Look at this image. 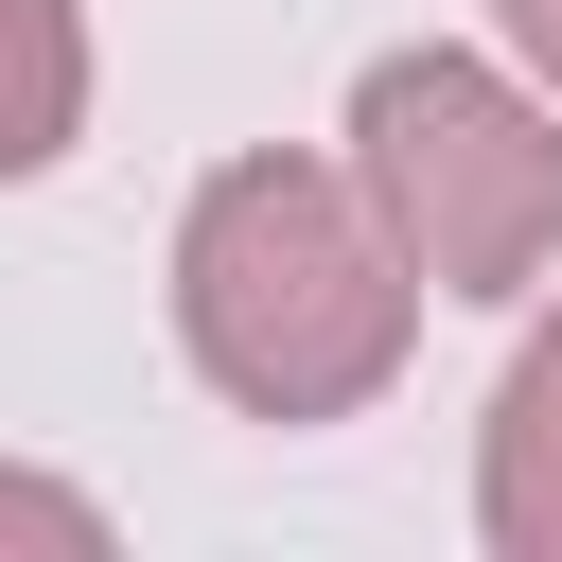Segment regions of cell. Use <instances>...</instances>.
I'll use <instances>...</instances> for the list:
<instances>
[{
  "instance_id": "cell-1",
  "label": "cell",
  "mask_w": 562,
  "mask_h": 562,
  "mask_svg": "<svg viewBox=\"0 0 562 562\" xmlns=\"http://www.w3.org/2000/svg\"><path fill=\"white\" fill-rule=\"evenodd\" d=\"M176 334L246 422H351L404 369V246L334 158H228L176 228Z\"/></svg>"
},
{
  "instance_id": "cell-4",
  "label": "cell",
  "mask_w": 562,
  "mask_h": 562,
  "mask_svg": "<svg viewBox=\"0 0 562 562\" xmlns=\"http://www.w3.org/2000/svg\"><path fill=\"white\" fill-rule=\"evenodd\" d=\"M70 123H88V35H70V0H0V176L70 158Z\"/></svg>"
},
{
  "instance_id": "cell-2",
  "label": "cell",
  "mask_w": 562,
  "mask_h": 562,
  "mask_svg": "<svg viewBox=\"0 0 562 562\" xmlns=\"http://www.w3.org/2000/svg\"><path fill=\"white\" fill-rule=\"evenodd\" d=\"M351 193L439 299H527L562 263V123L474 53H386L351 88Z\"/></svg>"
},
{
  "instance_id": "cell-3",
  "label": "cell",
  "mask_w": 562,
  "mask_h": 562,
  "mask_svg": "<svg viewBox=\"0 0 562 562\" xmlns=\"http://www.w3.org/2000/svg\"><path fill=\"white\" fill-rule=\"evenodd\" d=\"M474 509H492V544H509V562H562V334H527V351H509Z\"/></svg>"
},
{
  "instance_id": "cell-5",
  "label": "cell",
  "mask_w": 562,
  "mask_h": 562,
  "mask_svg": "<svg viewBox=\"0 0 562 562\" xmlns=\"http://www.w3.org/2000/svg\"><path fill=\"white\" fill-rule=\"evenodd\" d=\"M0 544H53V562H105V509L53 492V474H0Z\"/></svg>"
},
{
  "instance_id": "cell-6",
  "label": "cell",
  "mask_w": 562,
  "mask_h": 562,
  "mask_svg": "<svg viewBox=\"0 0 562 562\" xmlns=\"http://www.w3.org/2000/svg\"><path fill=\"white\" fill-rule=\"evenodd\" d=\"M492 18H509V53H527V70L562 88V0H492Z\"/></svg>"
}]
</instances>
